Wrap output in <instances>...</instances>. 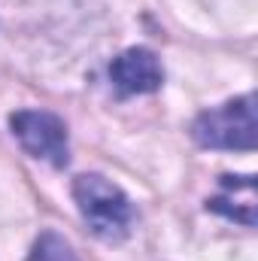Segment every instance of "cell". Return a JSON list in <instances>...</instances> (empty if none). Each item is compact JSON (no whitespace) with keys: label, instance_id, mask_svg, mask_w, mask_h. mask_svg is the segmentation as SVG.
I'll use <instances>...</instances> for the list:
<instances>
[{"label":"cell","instance_id":"cell-1","mask_svg":"<svg viewBox=\"0 0 258 261\" xmlns=\"http://www.w3.org/2000/svg\"><path fill=\"white\" fill-rule=\"evenodd\" d=\"M73 197L82 222L100 240H122L134 225V206L128 195L97 173H82L73 182Z\"/></svg>","mask_w":258,"mask_h":261},{"label":"cell","instance_id":"cell-2","mask_svg":"<svg viewBox=\"0 0 258 261\" xmlns=\"http://www.w3.org/2000/svg\"><path fill=\"white\" fill-rule=\"evenodd\" d=\"M192 137L207 149H240L249 152L258 143V119L255 97L243 94L237 100H228L216 110H207L194 119Z\"/></svg>","mask_w":258,"mask_h":261},{"label":"cell","instance_id":"cell-3","mask_svg":"<svg viewBox=\"0 0 258 261\" xmlns=\"http://www.w3.org/2000/svg\"><path fill=\"white\" fill-rule=\"evenodd\" d=\"M9 128L21 149L40 161H49L52 167L67 164V125L46 110H18L9 116Z\"/></svg>","mask_w":258,"mask_h":261},{"label":"cell","instance_id":"cell-4","mask_svg":"<svg viewBox=\"0 0 258 261\" xmlns=\"http://www.w3.org/2000/svg\"><path fill=\"white\" fill-rule=\"evenodd\" d=\"M110 79L122 94H149L161 88L164 70L158 64L155 52L149 49H128L110 64Z\"/></svg>","mask_w":258,"mask_h":261},{"label":"cell","instance_id":"cell-5","mask_svg":"<svg viewBox=\"0 0 258 261\" xmlns=\"http://www.w3.org/2000/svg\"><path fill=\"white\" fill-rule=\"evenodd\" d=\"M28 261H76V255H73V246L67 243L61 234L43 231V234L34 240Z\"/></svg>","mask_w":258,"mask_h":261}]
</instances>
